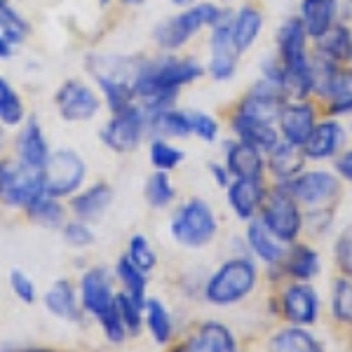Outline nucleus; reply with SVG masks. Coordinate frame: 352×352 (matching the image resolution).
<instances>
[{"instance_id":"obj_22","label":"nucleus","mask_w":352,"mask_h":352,"mask_svg":"<svg viewBox=\"0 0 352 352\" xmlns=\"http://www.w3.org/2000/svg\"><path fill=\"white\" fill-rule=\"evenodd\" d=\"M298 16L310 43H315L338 21V0H300Z\"/></svg>"},{"instance_id":"obj_15","label":"nucleus","mask_w":352,"mask_h":352,"mask_svg":"<svg viewBox=\"0 0 352 352\" xmlns=\"http://www.w3.org/2000/svg\"><path fill=\"white\" fill-rule=\"evenodd\" d=\"M268 188L270 184L265 176H240V179H232L228 188H226V195H228V204L235 212V217L242 221L258 217Z\"/></svg>"},{"instance_id":"obj_6","label":"nucleus","mask_w":352,"mask_h":352,"mask_svg":"<svg viewBox=\"0 0 352 352\" xmlns=\"http://www.w3.org/2000/svg\"><path fill=\"white\" fill-rule=\"evenodd\" d=\"M287 190L303 209L336 207L343 195V181L331 169H308L287 181Z\"/></svg>"},{"instance_id":"obj_32","label":"nucleus","mask_w":352,"mask_h":352,"mask_svg":"<svg viewBox=\"0 0 352 352\" xmlns=\"http://www.w3.org/2000/svg\"><path fill=\"white\" fill-rule=\"evenodd\" d=\"M26 214L31 221H36V223H41V226H47V228H56V226L66 223V209L56 202V197L47 195V192H43L36 202L28 204Z\"/></svg>"},{"instance_id":"obj_11","label":"nucleus","mask_w":352,"mask_h":352,"mask_svg":"<svg viewBox=\"0 0 352 352\" xmlns=\"http://www.w3.org/2000/svg\"><path fill=\"white\" fill-rule=\"evenodd\" d=\"M230 21H232V12L226 10L223 16L212 26V38H209V52L212 54H209L207 73L217 82L230 80L237 73V64H240V54H237L230 38Z\"/></svg>"},{"instance_id":"obj_30","label":"nucleus","mask_w":352,"mask_h":352,"mask_svg":"<svg viewBox=\"0 0 352 352\" xmlns=\"http://www.w3.org/2000/svg\"><path fill=\"white\" fill-rule=\"evenodd\" d=\"M331 320L352 331V280L338 275L331 285Z\"/></svg>"},{"instance_id":"obj_45","label":"nucleus","mask_w":352,"mask_h":352,"mask_svg":"<svg viewBox=\"0 0 352 352\" xmlns=\"http://www.w3.org/2000/svg\"><path fill=\"white\" fill-rule=\"evenodd\" d=\"M64 237L73 247H89L94 242V232L82 223V221H71L64 223Z\"/></svg>"},{"instance_id":"obj_40","label":"nucleus","mask_w":352,"mask_h":352,"mask_svg":"<svg viewBox=\"0 0 352 352\" xmlns=\"http://www.w3.org/2000/svg\"><path fill=\"white\" fill-rule=\"evenodd\" d=\"M333 261L340 275L352 280V223L338 232L336 244H333Z\"/></svg>"},{"instance_id":"obj_42","label":"nucleus","mask_w":352,"mask_h":352,"mask_svg":"<svg viewBox=\"0 0 352 352\" xmlns=\"http://www.w3.org/2000/svg\"><path fill=\"white\" fill-rule=\"evenodd\" d=\"M188 118H190L192 134L200 136V139L207 141V144L217 141V136H219V122H217V118L209 116V113H202V111H188Z\"/></svg>"},{"instance_id":"obj_27","label":"nucleus","mask_w":352,"mask_h":352,"mask_svg":"<svg viewBox=\"0 0 352 352\" xmlns=\"http://www.w3.org/2000/svg\"><path fill=\"white\" fill-rule=\"evenodd\" d=\"M268 352H327L324 345L320 343L310 331L303 327H282L275 333H270L268 343H265Z\"/></svg>"},{"instance_id":"obj_29","label":"nucleus","mask_w":352,"mask_h":352,"mask_svg":"<svg viewBox=\"0 0 352 352\" xmlns=\"http://www.w3.org/2000/svg\"><path fill=\"white\" fill-rule=\"evenodd\" d=\"M113 202V188L106 184H96L71 200V209L80 221H94L109 209Z\"/></svg>"},{"instance_id":"obj_13","label":"nucleus","mask_w":352,"mask_h":352,"mask_svg":"<svg viewBox=\"0 0 352 352\" xmlns=\"http://www.w3.org/2000/svg\"><path fill=\"white\" fill-rule=\"evenodd\" d=\"M146 132L144 122V111L136 104L132 111L120 113V116H113L109 124L101 132V139L116 153H129L141 144V136Z\"/></svg>"},{"instance_id":"obj_51","label":"nucleus","mask_w":352,"mask_h":352,"mask_svg":"<svg viewBox=\"0 0 352 352\" xmlns=\"http://www.w3.org/2000/svg\"><path fill=\"white\" fill-rule=\"evenodd\" d=\"M122 3H132V5H139V3H144V0H122Z\"/></svg>"},{"instance_id":"obj_28","label":"nucleus","mask_w":352,"mask_h":352,"mask_svg":"<svg viewBox=\"0 0 352 352\" xmlns=\"http://www.w3.org/2000/svg\"><path fill=\"white\" fill-rule=\"evenodd\" d=\"M16 153H19V160L28 164V167H36L43 169V164L47 162L50 157V148H47V141L43 136V129L38 120H28L26 127L21 129L19 139H16Z\"/></svg>"},{"instance_id":"obj_46","label":"nucleus","mask_w":352,"mask_h":352,"mask_svg":"<svg viewBox=\"0 0 352 352\" xmlns=\"http://www.w3.org/2000/svg\"><path fill=\"white\" fill-rule=\"evenodd\" d=\"M10 285H12V292L19 296V300H24L28 305L36 300V287H33V282L21 270L10 272Z\"/></svg>"},{"instance_id":"obj_2","label":"nucleus","mask_w":352,"mask_h":352,"mask_svg":"<svg viewBox=\"0 0 352 352\" xmlns=\"http://www.w3.org/2000/svg\"><path fill=\"white\" fill-rule=\"evenodd\" d=\"M258 282V268L252 258H230L221 263L204 285V298L212 305H235L254 292Z\"/></svg>"},{"instance_id":"obj_50","label":"nucleus","mask_w":352,"mask_h":352,"mask_svg":"<svg viewBox=\"0 0 352 352\" xmlns=\"http://www.w3.org/2000/svg\"><path fill=\"white\" fill-rule=\"evenodd\" d=\"M24 352H61V350H52V348H31V350H24Z\"/></svg>"},{"instance_id":"obj_47","label":"nucleus","mask_w":352,"mask_h":352,"mask_svg":"<svg viewBox=\"0 0 352 352\" xmlns=\"http://www.w3.org/2000/svg\"><path fill=\"white\" fill-rule=\"evenodd\" d=\"M333 172L338 174L340 181L352 184V148H343L333 157Z\"/></svg>"},{"instance_id":"obj_39","label":"nucleus","mask_w":352,"mask_h":352,"mask_svg":"<svg viewBox=\"0 0 352 352\" xmlns=\"http://www.w3.org/2000/svg\"><path fill=\"white\" fill-rule=\"evenodd\" d=\"M184 151H179L164 139H155L151 144V162L157 172H172V169H176L184 162Z\"/></svg>"},{"instance_id":"obj_21","label":"nucleus","mask_w":352,"mask_h":352,"mask_svg":"<svg viewBox=\"0 0 352 352\" xmlns=\"http://www.w3.org/2000/svg\"><path fill=\"white\" fill-rule=\"evenodd\" d=\"M320 111L327 118H348L352 116V66H340L331 78L327 94L320 101Z\"/></svg>"},{"instance_id":"obj_20","label":"nucleus","mask_w":352,"mask_h":352,"mask_svg":"<svg viewBox=\"0 0 352 352\" xmlns=\"http://www.w3.org/2000/svg\"><path fill=\"white\" fill-rule=\"evenodd\" d=\"M275 268H280V275L287 277V280L310 282L320 275V254L308 242H294L289 244L282 263L275 265Z\"/></svg>"},{"instance_id":"obj_52","label":"nucleus","mask_w":352,"mask_h":352,"mask_svg":"<svg viewBox=\"0 0 352 352\" xmlns=\"http://www.w3.org/2000/svg\"><path fill=\"white\" fill-rule=\"evenodd\" d=\"M221 3H223V5H228V3H232V0H221Z\"/></svg>"},{"instance_id":"obj_53","label":"nucleus","mask_w":352,"mask_h":352,"mask_svg":"<svg viewBox=\"0 0 352 352\" xmlns=\"http://www.w3.org/2000/svg\"><path fill=\"white\" fill-rule=\"evenodd\" d=\"M106 3H109V0H101V5H106Z\"/></svg>"},{"instance_id":"obj_24","label":"nucleus","mask_w":352,"mask_h":352,"mask_svg":"<svg viewBox=\"0 0 352 352\" xmlns=\"http://www.w3.org/2000/svg\"><path fill=\"white\" fill-rule=\"evenodd\" d=\"M226 169L232 179L240 176H265V153L254 148L252 144L235 139L226 146Z\"/></svg>"},{"instance_id":"obj_19","label":"nucleus","mask_w":352,"mask_h":352,"mask_svg":"<svg viewBox=\"0 0 352 352\" xmlns=\"http://www.w3.org/2000/svg\"><path fill=\"white\" fill-rule=\"evenodd\" d=\"M82 308L96 317L116 308V294L111 289V275L104 268H92L82 277Z\"/></svg>"},{"instance_id":"obj_9","label":"nucleus","mask_w":352,"mask_h":352,"mask_svg":"<svg viewBox=\"0 0 352 352\" xmlns=\"http://www.w3.org/2000/svg\"><path fill=\"white\" fill-rule=\"evenodd\" d=\"M85 179V162L73 151H56L50 153L47 162L43 164V186L45 192L52 197H66L73 190L80 188Z\"/></svg>"},{"instance_id":"obj_25","label":"nucleus","mask_w":352,"mask_h":352,"mask_svg":"<svg viewBox=\"0 0 352 352\" xmlns=\"http://www.w3.org/2000/svg\"><path fill=\"white\" fill-rule=\"evenodd\" d=\"M247 242H249V247H252V252L256 254L265 265H270V268H275V265L282 263V258L287 256V249H289V244L277 240V237L265 228V223L258 217L249 219Z\"/></svg>"},{"instance_id":"obj_14","label":"nucleus","mask_w":352,"mask_h":352,"mask_svg":"<svg viewBox=\"0 0 352 352\" xmlns=\"http://www.w3.org/2000/svg\"><path fill=\"white\" fill-rule=\"evenodd\" d=\"M345 148V127L338 118L322 116L305 141L303 153L308 162H329Z\"/></svg>"},{"instance_id":"obj_37","label":"nucleus","mask_w":352,"mask_h":352,"mask_svg":"<svg viewBox=\"0 0 352 352\" xmlns=\"http://www.w3.org/2000/svg\"><path fill=\"white\" fill-rule=\"evenodd\" d=\"M24 120V104H21L19 94L5 78H0V122L16 127Z\"/></svg>"},{"instance_id":"obj_26","label":"nucleus","mask_w":352,"mask_h":352,"mask_svg":"<svg viewBox=\"0 0 352 352\" xmlns=\"http://www.w3.org/2000/svg\"><path fill=\"white\" fill-rule=\"evenodd\" d=\"M230 129L235 134V139L244 141V144H252L261 153H268L270 148H275L280 144V129H277V124L254 122L230 113Z\"/></svg>"},{"instance_id":"obj_38","label":"nucleus","mask_w":352,"mask_h":352,"mask_svg":"<svg viewBox=\"0 0 352 352\" xmlns=\"http://www.w3.org/2000/svg\"><path fill=\"white\" fill-rule=\"evenodd\" d=\"M336 219V207H315L303 209V232L310 237H324Z\"/></svg>"},{"instance_id":"obj_1","label":"nucleus","mask_w":352,"mask_h":352,"mask_svg":"<svg viewBox=\"0 0 352 352\" xmlns=\"http://www.w3.org/2000/svg\"><path fill=\"white\" fill-rule=\"evenodd\" d=\"M204 76V66L192 56H162L155 61H146L139 66L132 89L141 101L144 111H164L172 109L179 89L186 85L200 80Z\"/></svg>"},{"instance_id":"obj_5","label":"nucleus","mask_w":352,"mask_h":352,"mask_svg":"<svg viewBox=\"0 0 352 352\" xmlns=\"http://www.w3.org/2000/svg\"><path fill=\"white\" fill-rule=\"evenodd\" d=\"M169 230H172V237L181 247L202 249L214 240V235L219 230V221L214 209L209 207V202L192 197V200L174 209Z\"/></svg>"},{"instance_id":"obj_49","label":"nucleus","mask_w":352,"mask_h":352,"mask_svg":"<svg viewBox=\"0 0 352 352\" xmlns=\"http://www.w3.org/2000/svg\"><path fill=\"white\" fill-rule=\"evenodd\" d=\"M172 3L176 5V8H192V5H195L197 3V0H172Z\"/></svg>"},{"instance_id":"obj_10","label":"nucleus","mask_w":352,"mask_h":352,"mask_svg":"<svg viewBox=\"0 0 352 352\" xmlns=\"http://www.w3.org/2000/svg\"><path fill=\"white\" fill-rule=\"evenodd\" d=\"M320 118H322V111L315 99H287L285 104H282L280 116H277L280 139L292 146L303 148Z\"/></svg>"},{"instance_id":"obj_43","label":"nucleus","mask_w":352,"mask_h":352,"mask_svg":"<svg viewBox=\"0 0 352 352\" xmlns=\"http://www.w3.org/2000/svg\"><path fill=\"white\" fill-rule=\"evenodd\" d=\"M118 300V310H120V317H122V324L127 329L129 333H139L141 331V308L134 303L132 296H129L127 292L118 294L116 296Z\"/></svg>"},{"instance_id":"obj_7","label":"nucleus","mask_w":352,"mask_h":352,"mask_svg":"<svg viewBox=\"0 0 352 352\" xmlns=\"http://www.w3.org/2000/svg\"><path fill=\"white\" fill-rule=\"evenodd\" d=\"M45 192L43 169L28 167L16 160L0 162V202L8 207L26 209Z\"/></svg>"},{"instance_id":"obj_31","label":"nucleus","mask_w":352,"mask_h":352,"mask_svg":"<svg viewBox=\"0 0 352 352\" xmlns=\"http://www.w3.org/2000/svg\"><path fill=\"white\" fill-rule=\"evenodd\" d=\"M45 305L47 310L56 317H64V320H78V303H76V292L68 280L54 282L52 289L45 296Z\"/></svg>"},{"instance_id":"obj_17","label":"nucleus","mask_w":352,"mask_h":352,"mask_svg":"<svg viewBox=\"0 0 352 352\" xmlns=\"http://www.w3.org/2000/svg\"><path fill=\"white\" fill-rule=\"evenodd\" d=\"M305 167H308V157H305L303 148L287 144V141H282V139L275 148H270L265 153V174H270L272 181H277V184L292 181L294 176H298Z\"/></svg>"},{"instance_id":"obj_3","label":"nucleus","mask_w":352,"mask_h":352,"mask_svg":"<svg viewBox=\"0 0 352 352\" xmlns=\"http://www.w3.org/2000/svg\"><path fill=\"white\" fill-rule=\"evenodd\" d=\"M258 219L272 235L285 244H294L303 235V207L294 200L285 184L272 181L261 204Z\"/></svg>"},{"instance_id":"obj_16","label":"nucleus","mask_w":352,"mask_h":352,"mask_svg":"<svg viewBox=\"0 0 352 352\" xmlns=\"http://www.w3.org/2000/svg\"><path fill=\"white\" fill-rule=\"evenodd\" d=\"M56 109H59L61 118L71 122H82L96 116L99 111V96L85 82L78 80H68L61 85V89L54 96Z\"/></svg>"},{"instance_id":"obj_8","label":"nucleus","mask_w":352,"mask_h":352,"mask_svg":"<svg viewBox=\"0 0 352 352\" xmlns=\"http://www.w3.org/2000/svg\"><path fill=\"white\" fill-rule=\"evenodd\" d=\"M272 303L280 308V317L294 327H310L320 317V296L310 282L287 280L280 285Z\"/></svg>"},{"instance_id":"obj_33","label":"nucleus","mask_w":352,"mask_h":352,"mask_svg":"<svg viewBox=\"0 0 352 352\" xmlns=\"http://www.w3.org/2000/svg\"><path fill=\"white\" fill-rule=\"evenodd\" d=\"M116 275L124 285V292L132 296L134 303L139 305V308H144L146 305V272H141L127 256H122L118 261Z\"/></svg>"},{"instance_id":"obj_12","label":"nucleus","mask_w":352,"mask_h":352,"mask_svg":"<svg viewBox=\"0 0 352 352\" xmlns=\"http://www.w3.org/2000/svg\"><path fill=\"white\" fill-rule=\"evenodd\" d=\"M167 352H237V340L221 322H200Z\"/></svg>"},{"instance_id":"obj_23","label":"nucleus","mask_w":352,"mask_h":352,"mask_svg":"<svg viewBox=\"0 0 352 352\" xmlns=\"http://www.w3.org/2000/svg\"><path fill=\"white\" fill-rule=\"evenodd\" d=\"M312 52L322 54L336 66H352V31L350 24L336 21L322 38L312 43Z\"/></svg>"},{"instance_id":"obj_36","label":"nucleus","mask_w":352,"mask_h":352,"mask_svg":"<svg viewBox=\"0 0 352 352\" xmlns=\"http://www.w3.org/2000/svg\"><path fill=\"white\" fill-rule=\"evenodd\" d=\"M144 195H146V200H148L151 207H155V209H162V207H167V204H172L174 197H176V190H174L172 181H169L167 172L151 174L148 181H146Z\"/></svg>"},{"instance_id":"obj_41","label":"nucleus","mask_w":352,"mask_h":352,"mask_svg":"<svg viewBox=\"0 0 352 352\" xmlns=\"http://www.w3.org/2000/svg\"><path fill=\"white\" fill-rule=\"evenodd\" d=\"M127 258L132 261V263H134L141 272L153 270V268H155V263H157L155 252L151 249V244L146 242V237H144V235H134L132 240H129Z\"/></svg>"},{"instance_id":"obj_18","label":"nucleus","mask_w":352,"mask_h":352,"mask_svg":"<svg viewBox=\"0 0 352 352\" xmlns=\"http://www.w3.org/2000/svg\"><path fill=\"white\" fill-rule=\"evenodd\" d=\"M265 16L263 10L254 3H244L237 12H232V21H230V38L232 45H235L237 54H244L256 45L261 31H263Z\"/></svg>"},{"instance_id":"obj_4","label":"nucleus","mask_w":352,"mask_h":352,"mask_svg":"<svg viewBox=\"0 0 352 352\" xmlns=\"http://www.w3.org/2000/svg\"><path fill=\"white\" fill-rule=\"evenodd\" d=\"M226 10L219 8L217 3H195L192 8H186L184 12L167 16L164 21L155 26V43L160 45L162 50H174L184 47L186 43L192 41L197 31H202L204 26L212 28L217 21L223 16Z\"/></svg>"},{"instance_id":"obj_54","label":"nucleus","mask_w":352,"mask_h":352,"mask_svg":"<svg viewBox=\"0 0 352 352\" xmlns=\"http://www.w3.org/2000/svg\"><path fill=\"white\" fill-rule=\"evenodd\" d=\"M350 31H352V19H350Z\"/></svg>"},{"instance_id":"obj_35","label":"nucleus","mask_w":352,"mask_h":352,"mask_svg":"<svg viewBox=\"0 0 352 352\" xmlns=\"http://www.w3.org/2000/svg\"><path fill=\"white\" fill-rule=\"evenodd\" d=\"M146 324H148L153 338L157 340L160 345H167L172 343V320H169V312L164 310V305L160 303L157 298H146Z\"/></svg>"},{"instance_id":"obj_44","label":"nucleus","mask_w":352,"mask_h":352,"mask_svg":"<svg viewBox=\"0 0 352 352\" xmlns=\"http://www.w3.org/2000/svg\"><path fill=\"white\" fill-rule=\"evenodd\" d=\"M99 324H101V329H104L106 338H109L111 343H122L127 329H124V324H122L120 310H118V300H116V308H113L111 312H106L104 317H99Z\"/></svg>"},{"instance_id":"obj_34","label":"nucleus","mask_w":352,"mask_h":352,"mask_svg":"<svg viewBox=\"0 0 352 352\" xmlns=\"http://www.w3.org/2000/svg\"><path fill=\"white\" fill-rule=\"evenodd\" d=\"M99 85L104 89V96L109 101V109L120 116V113H127L132 111L136 106V96H134V89L129 82L124 80H106V78H99Z\"/></svg>"},{"instance_id":"obj_48","label":"nucleus","mask_w":352,"mask_h":352,"mask_svg":"<svg viewBox=\"0 0 352 352\" xmlns=\"http://www.w3.org/2000/svg\"><path fill=\"white\" fill-rule=\"evenodd\" d=\"M209 172H212V176H214V181L221 186V188H228V184L232 181V176H230V172L226 169V164H219V162H212L209 164Z\"/></svg>"}]
</instances>
